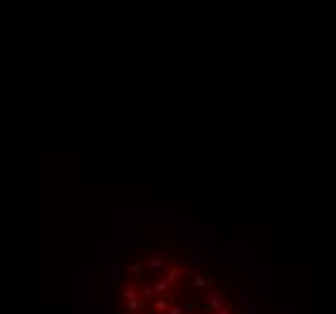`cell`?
Returning <instances> with one entry per match:
<instances>
[{"instance_id":"6da1fadb","label":"cell","mask_w":336,"mask_h":314,"mask_svg":"<svg viewBox=\"0 0 336 314\" xmlns=\"http://www.w3.org/2000/svg\"><path fill=\"white\" fill-rule=\"evenodd\" d=\"M223 307H227V300L223 297V292L215 290V287H210L208 292L203 295V309H201V314H215V312H220Z\"/></svg>"},{"instance_id":"7a4b0ae2","label":"cell","mask_w":336,"mask_h":314,"mask_svg":"<svg viewBox=\"0 0 336 314\" xmlns=\"http://www.w3.org/2000/svg\"><path fill=\"white\" fill-rule=\"evenodd\" d=\"M169 304H172V300H169L167 295H157L155 300L148 302V309H153L155 314H167Z\"/></svg>"}]
</instances>
